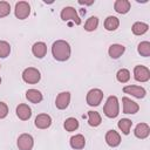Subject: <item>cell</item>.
Segmentation results:
<instances>
[{"label": "cell", "instance_id": "1", "mask_svg": "<svg viewBox=\"0 0 150 150\" xmlns=\"http://www.w3.org/2000/svg\"><path fill=\"white\" fill-rule=\"evenodd\" d=\"M52 54L57 61H67L70 56V46L64 40H57L52 46Z\"/></svg>", "mask_w": 150, "mask_h": 150}, {"label": "cell", "instance_id": "2", "mask_svg": "<svg viewBox=\"0 0 150 150\" xmlns=\"http://www.w3.org/2000/svg\"><path fill=\"white\" fill-rule=\"evenodd\" d=\"M120 107H118V100L116 96H109L107 98V102L103 107V112L109 118H115L118 115Z\"/></svg>", "mask_w": 150, "mask_h": 150}, {"label": "cell", "instance_id": "3", "mask_svg": "<svg viewBox=\"0 0 150 150\" xmlns=\"http://www.w3.org/2000/svg\"><path fill=\"white\" fill-rule=\"evenodd\" d=\"M40 71L36 69V68H33V67H29V68H26L22 73V79L26 83H38L40 81Z\"/></svg>", "mask_w": 150, "mask_h": 150}, {"label": "cell", "instance_id": "4", "mask_svg": "<svg viewBox=\"0 0 150 150\" xmlns=\"http://www.w3.org/2000/svg\"><path fill=\"white\" fill-rule=\"evenodd\" d=\"M61 19L63 21H69L71 20L75 25H80L81 23V19L77 15V12L75 8L73 7H64L61 12Z\"/></svg>", "mask_w": 150, "mask_h": 150}, {"label": "cell", "instance_id": "5", "mask_svg": "<svg viewBox=\"0 0 150 150\" xmlns=\"http://www.w3.org/2000/svg\"><path fill=\"white\" fill-rule=\"evenodd\" d=\"M102 98H103V91L101 89H97V88L89 90L87 94V103L91 107L98 105L101 103Z\"/></svg>", "mask_w": 150, "mask_h": 150}, {"label": "cell", "instance_id": "6", "mask_svg": "<svg viewBox=\"0 0 150 150\" xmlns=\"http://www.w3.org/2000/svg\"><path fill=\"white\" fill-rule=\"evenodd\" d=\"M30 13V6L27 1H19L15 5V16L20 20L26 19Z\"/></svg>", "mask_w": 150, "mask_h": 150}, {"label": "cell", "instance_id": "7", "mask_svg": "<svg viewBox=\"0 0 150 150\" xmlns=\"http://www.w3.org/2000/svg\"><path fill=\"white\" fill-rule=\"evenodd\" d=\"M134 77L138 82H146L150 79V70L144 66H136L134 68Z\"/></svg>", "mask_w": 150, "mask_h": 150}, {"label": "cell", "instance_id": "8", "mask_svg": "<svg viewBox=\"0 0 150 150\" xmlns=\"http://www.w3.org/2000/svg\"><path fill=\"white\" fill-rule=\"evenodd\" d=\"M34 145L33 137L29 134H22L18 138V148L19 150H32Z\"/></svg>", "mask_w": 150, "mask_h": 150}, {"label": "cell", "instance_id": "9", "mask_svg": "<svg viewBox=\"0 0 150 150\" xmlns=\"http://www.w3.org/2000/svg\"><path fill=\"white\" fill-rule=\"evenodd\" d=\"M123 91L125 94H130V95H132V96H135L137 98H143L145 96V94H146L145 89L139 87V86H125L123 88Z\"/></svg>", "mask_w": 150, "mask_h": 150}, {"label": "cell", "instance_id": "10", "mask_svg": "<svg viewBox=\"0 0 150 150\" xmlns=\"http://www.w3.org/2000/svg\"><path fill=\"white\" fill-rule=\"evenodd\" d=\"M69 102H70V94L68 91H63V93H60L55 100V104H56V108L62 110V109H66L68 105H69Z\"/></svg>", "mask_w": 150, "mask_h": 150}, {"label": "cell", "instance_id": "11", "mask_svg": "<svg viewBox=\"0 0 150 150\" xmlns=\"http://www.w3.org/2000/svg\"><path fill=\"white\" fill-rule=\"evenodd\" d=\"M105 142L111 148H115L117 145H120L121 143V136L117 131L115 130H109L107 134H105Z\"/></svg>", "mask_w": 150, "mask_h": 150}, {"label": "cell", "instance_id": "12", "mask_svg": "<svg viewBox=\"0 0 150 150\" xmlns=\"http://www.w3.org/2000/svg\"><path fill=\"white\" fill-rule=\"evenodd\" d=\"M122 102H123V112L124 114H136L139 109L138 104L128 97H123Z\"/></svg>", "mask_w": 150, "mask_h": 150}, {"label": "cell", "instance_id": "13", "mask_svg": "<svg viewBox=\"0 0 150 150\" xmlns=\"http://www.w3.org/2000/svg\"><path fill=\"white\" fill-rule=\"evenodd\" d=\"M52 124V118L47 114H40L35 118V127L39 129H47Z\"/></svg>", "mask_w": 150, "mask_h": 150}, {"label": "cell", "instance_id": "14", "mask_svg": "<svg viewBox=\"0 0 150 150\" xmlns=\"http://www.w3.org/2000/svg\"><path fill=\"white\" fill-rule=\"evenodd\" d=\"M134 134L137 138H141V139H144L149 136L150 134V128L146 123H138L134 130Z\"/></svg>", "mask_w": 150, "mask_h": 150}, {"label": "cell", "instance_id": "15", "mask_svg": "<svg viewBox=\"0 0 150 150\" xmlns=\"http://www.w3.org/2000/svg\"><path fill=\"white\" fill-rule=\"evenodd\" d=\"M16 116L22 121H27L32 116V110L27 104H19L16 107Z\"/></svg>", "mask_w": 150, "mask_h": 150}, {"label": "cell", "instance_id": "16", "mask_svg": "<svg viewBox=\"0 0 150 150\" xmlns=\"http://www.w3.org/2000/svg\"><path fill=\"white\" fill-rule=\"evenodd\" d=\"M32 52H33L35 57L42 59L47 53V46H46L45 42H41V41L40 42H35L33 45V47H32Z\"/></svg>", "mask_w": 150, "mask_h": 150}, {"label": "cell", "instance_id": "17", "mask_svg": "<svg viewBox=\"0 0 150 150\" xmlns=\"http://www.w3.org/2000/svg\"><path fill=\"white\" fill-rule=\"evenodd\" d=\"M114 8L120 14H125L130 9V2L128 0H116L114 4Z\"/></svg>", "mask_w": 150, "mask_h": 150}, {"label": "cell", "instance_id": "18", "mask_svg": "<svg viewBox=\"0 0 150 150\" xmlns=\"http://www.w3.org/2000/svg\"><path fill=\"white\" fill-rule=\"evenodd\" d=\"M124 50H125L124 46L115 43V45H111V46L109 47L108 53H109V56H110L111 59H118V57L124 53Z\"/></svg>", "mask_w": 150, "mask_h": 150}, {"label": "cell", "instance_id": "19", "mask_svg": "<svg viewBox=\"0 0 150 150\" xmlns=\"http://www.w3.org/2000/svg\"><path fill=\"white\" fill-rule=\"evenodd\" d=\"M26 98L32 103H39L42 101V94L36 89H28L26 91Z\"/></svg>", "mask_w": 150, "mask_h": 150}, {"label": "cell", "instance_id": "20", "mask_svg": "<svg viewBox=\"0 0 150 150\" xmlns=\"http://www.w3.org/2000/svg\"><path fill=\"white\" fill-rule=\"evenodd\" d=\"M84 145H86V139H84L83 135L77 134L70 138V146L73 149H82Z\"/></svg>", "mask_w": 150, "mask_h": 150}, {"label": "cell", "instance_id": "21", "mask_svg": "<svg viewBox=\"0 0 150 150\" xmlns=\"http://www.w3.org/2000/svg\"><path fill=\"white\" fill-rule=\"evenodd\" d=\"M101 121H102L101 115L97 111H93V110L88 111V123H89V125L97 127V125L101 124Z\"/></svg>", "mask_w": 150, "mask_h": 150}, {"label": "cell", "instance_id": "22", "mask_svg": "<svg viewBox=\"0 0 150 150\" xmlns=\"http://www.w3.org/2000/svg\"><path fill=\"white\" fill-rule=\"evenodd\" d=\"M118 25H120V21L116 16H108L104 21V28L107 30H115L117 29Z\"/></svg>", "mask_w": 150, "mask_h": 150}, {"label": "cell", "instance_id": "23", "mask_svg": "<svg viewBox=\"0 0 150 150\" xmlns=\"http://www.w3.org/2000/svg\"><path fill=\"white\" fill-rule=\"evenodd\" d=\"M117 125H118V128L121 129V131H122L124 135H128V134L130 132V128H131V125H132V122H131L129 118H122V120L118 121Z\"/></svg>", "mask_w": 150, "mask_h": 150}, {"label": "cell", "instance_id": "24", "mask_svg": "<svg viewBox=\"0 0 150 150\" xmlns=\"http://www.w3.org/2000/svg\"><path fill=\"white\" fill-rule=\"evenodd\" d=\"M148 28H149V26L146 23H144V22H135L132 25L131 29H132V33L135 35H142L148 30Z\"/></svg>", "mask_w": 150, "mask_h": 150}, {"label": "cell", "instance_id": "25", "mask_svg": "<svg viewBox=\"0 0 150 150\" xmlns=\"http://www.w3.org/2000/svg\"><path fill=\"white\" fill-rule=\"evenodd\" d=\"M97 26H98V19L96 16H90L84 23V29L87 32H93L97 28Z\"/></svg>", "mask_w": 150, "mask_h": 150}, {"label": "cell", "instance_id": "26", "mask_svg": "<svg viewBox=\"0 0 150 150\" xmlns=\"http://www.w3.org/2000/svg\"><path fill=\"white\" fill-rule=\"evenodd\" d=\"M79 128V121L74 117H69L64 121V129L67 131H74Z\"/></svg>", "mask_w": 150, "mask_h": 150}, {"label": "cell", "instance_id": "27", "mask_svg": "<svg viewBox=\"0 0 150 150\" xmlns=\"http://www.w3.org/2000/svg\"><path fill=\"white\" fill-rule=\"evenodd\" d=\"M116 79H117V81L118 82H121V83H125V82H128L129 80H130V73H129V70L128 69H120L118 71H117V74H116Z\"/></svg>", "mask_w": 150, "mask_h": 150}, {"label": "cell", "instance_id": "28", "mask_svg": "<svg viewBox=\"0 0 150 150\" xmlns=\"http://www.w3.org/2000/svg\"><path fill=\"white\" fill-rule=\"evenodd\" d=\"M138 53L142 56H150V42L149 41H143L138 45Z\"/></svg>", "mask_w": 150, "mask_h": 150}, {"label": "cell", "instance_id": "29", "mask_svg": "<svg viewBox=\"0 0 150 150\" xmlns=\"http://www.w3.org/2000/svg\"><path fill=\"white\" fill-rule=\"evenodd\" d=\"M11 53V46L6 41H0V57L5 59Z\"/></svg>", "mask_w": 150, "mask_h": 150}, {"label": "cell", "instance_id": "30", "mask_svg": "<svg viewBox=\"0 0 150 150\" xmlns=\"http://www.w3.org/2000/svg\"><path fill=\"white\" fill-rule=\"evenodd\" d=\"M11 13V6L7 1H0V18H5Z\"/></svg>", "mask_w": 150, "mask_h": 150}, {"label": "cell", "instance_id": "31", "mask_svg": "<svg viewBox=\"0 0 150 150\" xmlns=\"http://www.w3.org/2000/svg\"><path fill=\"white\" fill-rule=\"evenodd\" d=\"M8 114V107L6 105V103L0 102V118H5Z\"/></svg>", "mask_w": 150, "mask_h": 150}, {"label": "cell", "instance_id": "32", "mask_svg": "<svg viewBox=\"0 0 150 150\" xmlns=\"http://www.w3.org/2000/svg\"><path fill=\"white\" fill-rule=\"evenodd\" d=\"M79 4H80V5H91V4H94V0H91V1H89V2H86V1L80 0V1H79Z\"/></svg>", "mask_w": 150, "mask_h": 150}, {"label": "cell", "instance_id": "33", "mask_svg": "<svg viewBox=\"0 0 150 150\" xmlns=\"http://www.w3.org/2000/svg\"><path fill=\"white\" fill-rule=\"evenodd\" d=\"M0 83H1V77H0Z\"/></svg>", "mask_w": 150, "mask_h": 150}]
</instances>
